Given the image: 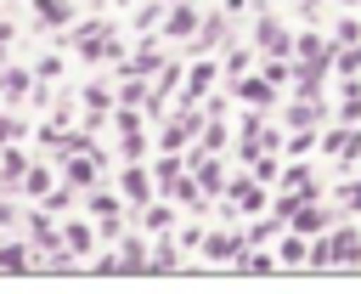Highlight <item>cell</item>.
Returning a JSON list of instances; mask_svg holds the SVG:
<instances>
[{"label":"cell","instance_id":"1","mask_svg":"<svg viewBox=\"0 0 361 294\" xmlns=\"http://www.w3.org/2000/svg\"><path fill=\"white\" fill-rule=\"evenodd\" d=\"M203 119H209V107H197L192 96H180V107H175V113H169V124L158 130V153H186V147H197Z\"/></svg>","mask_w":361,"mask_h":294},{"label":"cell","instance_id":"2","mask_svg":"<svg viewBox=\"0 0 361 294\" xmlns=\"http://www.w3.org/2000/svg\"><path fill=\"white\" fill-rule=\"evenodd\" d=\"M259 209H271L265 181L259 175H231L226 192H220V220H243V215H259Z\"/></svg>","mask_w":361,"mask_h":294},{"label":"cell","instance_id":"3","mask_svg":"<svg viewBox=\"0 0 361 294\" xmlns=\"http://www.w3.org/2000/svg\"><path fill=\"white\" fill-rule=\"evenodd\" d=\"M243 254H248V232H243V226H231V220H226L220 232H209V237H203V249H197V260H203V266H226V271H237V260H243Z\"/></svg>","mask_w":361,"mask_h":294},{"label":"cell","instance_id":"4","mask_svg":"<svg viewBox=\"0 0 361 294\" xmlns=\"http://www.w3.org/2000/svg\"><path fill=\"white\" fill-rule=\"evenodd\" d=\"M152 266V249H147V232L135 226L130 237H118V249L113 254H96L90 260V271H147Z\"/></svg>","mask_w":361,"mask_h":294},{"label":"cell","instance_id":"5","mask_svg":"<svg viewBox=\"0 0 361 294\" xmlns=\"http://www.w3.org/2000/svg\"><path fill=\"white\" fill-rule=\"evenodd\" d=\"M118 192H124V204H130V215H135L141 204H152V198H158V175H152L141 158H130V164H124V175H118Z\"/></svg>","mask_w":361,"mask_h":294},{"label":"cell","instance_id":"6","mask_svg":"<svg viewBox=\"0 0 361 294\" xmlns=\"http://www.w3.org/2000/svg\"><path fill=\"white\" fill-rule=\"evenodd\" d=\"M175 209H180V204L158 192L152 204H141V209H135V226H141V232H152V237H164V232L175 226Z\"/></svg>","mask_w":361,"mask_h":294},{"label":"cell","instance_id":"7","mask_svg":"<svg viewBox=\"0 0 361 294\" xmlns=\"http://www.w3.org/2000/svg\"><path fill=\"white\" fill-rule=\"evenodd\" d=\"M322 147H327L338 164H355V158H361V124H344V119H338V124L322 136Z\"/></svg>","mask_w":361,"mask_h":294},{"label":"cell","instance_id":"8","mask_svg":"<svg viewBox=\"0 0 361 294\" xmlns=\"http://www.w3.org/2000/svg\"><path fill=\"white\" fill-rule=\"evenodd\" d=\"M254 40H259V51H265V57H293V34H288V23H282V17H259Z\"/></svg>","mask_w":361,"mask_h":294},{"label":"cell","instance_id":"9","mask_svg":"<svg viewBox=\"0 0 361 294\" xmlns=\"http://www.w3.org/2000/svg\"><path fill=\"white\" fill-rule=\"evenodd\" d=\"M0 271H39V254H34L28 232L23 237H0Z\"/></svg>","mask_w":361,"mask_h":294},{"label":"cell","instance_id":"10","mask_svg":"<svg viewBox=\"0 0 361 294\" xmlns=\"http://www.w3.org/2000/svg\"><path fill=\"white\" fill-rule=\"evenodd\" d=\"M282 113H288V124H293V130H316V124H322V113H327V102H322V96H305V90H299V96H293V102H288Z\"/></svg>","mask_w":361,"mask_h":294},{"label":"cell","instance_id":"11","mask_svg":"<svg viewBox=\"0 0 361 294\" xmlns=\"http://www.w3.org/2000/svg\"><path fill=\"white\" fill-rule=\"evenodd\" d=\"M23 175H28V153L17 141L0 147V192H23Z\"/></svg>","mask_w":361,"mask_h":294},{"label":"cell","instance_id":"12","mask_svg":"<svg viewBox=\"0 0 361 294\" xmlns=\"http://www.w3.org/2000/svg\"><path fill=\"white\" fill-rule=\"evenodd\" d=\"M197 28H203V23H197V6H186V0H180V6H169V11H164V40H192Z\"/></svg>","mask_w":361,"mask_h":294},{"label":"cell","instance_id":"13","mask_svg":"<svg viewBox=\"0 0 361 294\" xmlns=\"http://www.w3.org/2000/svg\"><path fill=\"white\" fill-rule=\"evenodd\" d=\"M113 113V90L107 85H85V130H102Z\"/></svg>","mask_w":361,"mask_h":294},{"label":"cell","instance_id":"14","mask_svg":"<svg viewBox=\"0 0 361 294\" xmlns=\"http://www.w3.org/2000/svg\"><path fill=\"white\" fill-rule=\"evenodd\" d=\"M180 266H186V249H180L175 232H164L158 249H152V266H147V271H180Z\"/></svg>","mask_w":361,"mask_h":294},{"label":"cell","instance_id":"15","mask_svg":"<svg viewBox=\"0 0 361 294\" xmlns=\"http://www.w3.org/2000/svg\"><path fill=\"white\" fill-rule=\"evenodd\" d=\"M231 85H237V96H243V102H254V107H265V113L276 107V85H271L265 74H259V79H231Z\"/></svg>","mask_w":361,"mask_h":294},{"label":"cell","instance_id":"16","mask_svg":"<svg viewBox=\"0 0 361 294\" xmlns=\"http://www.w3.org/2000/svg\"><path fill=\"white\" fill-rule=\"evenodd\" d=\"M28 90H34V85H28V74H23L17 62H6V57H0V96H6V102H28Z\"/></svg>","mask_w":361,"mask_h":294},{"label":"cell","instance_id":"17","mask_svg":"<svg viewBox=\"0 0 361 294\" xmlns=\"http://www.w3.org/2000/svg\"><path fill=\"white\" fill-rule=\"evenodd\" d=\"M34 23L39 28H68L73 23V6L68 0H34Z\"/></svg>","mask_w":361,"mask_h":294},{"label":"cell","instance_id":"18","mask_svg":"<svg viewBox=\"0 0 361 294\" xmlns=\"http://www.w3.org/2000/svg\"><path fill=\"white\" fill-rule=\"evenodd\" d=\"M118 68H124V74H135V79H152V74L164 68V51H158V45H141V51H135L130 62H118Z\"/></svg>","mask_w":361,"mask_h":294},{"label":"cell","instance_id":"19","mask_svg":"<svg viewBox=\"0 0 361 294\" xmlns=\"http://www.w3.org/2000/svg\"><path fill=\"white\" fill-rule=\"evenodd\" d=\"M220 40H226V11H214V17H203V28L192 34V45H197V51H214Z\"/></svg>","mask_w":361,"mask_h":294},{"label":"cell","instance_id":"20","mask_svg":"<svg viewBox=\"0 0 361 294\" xmlns=\"http://www.w3.org/2000/svg\"><path fill=\"white\" fill-rule=\"evenodd\" d=\"M276 187H282V192H310L316 175H310V164H288V170L276 175Z\"/></svg>","mask_w":361,"mask_h":294},{"label":"cell","instance_id":"21","mask_svg":"<svg viewBox=\"0 0 361 294\" xmlns=\"http://www.w3.org/2000/svg\"><path fill=\"white\" fill-rule=\"evenodd\" d=\"M62 237H68V249H73V254H85V260H90V243H96L102 232H90L85 220H68V226H62Z\"/></svg>","mask_w":361,"mask_h":294},{"label":"cell","instance_id":"22","mask_svg":"<svg viewBox=\"0 0 361 294\" xmlns=\"http://www.w3.org/2000/svg\"><path fill=\"white\" fill-rule=\"evenodd\" d=\"M73 198H79V187H73V181H62V187H51L39 204H45L51 215H62V209H73Z\"/></svg>","mask_w":361,"mask_h":294},{"label":"cell","instance_id":"23","mask_svg":"<svg viewBox=\"0 0 361 294\" xmlns=\"http://www.w3.org/2000/svg\"><path fill=\"white\" fill-rule=\"evenodd\" d=\"M333 68H338L344 79H361V40H355V45H338V57H333Z\"/></svg>","mask_w":361,"mask_h":294},{"label":"cell","instance_id":"24","mask_svg":"<svg viewBox=\"0 0 361 294\" xmlns=\"http://www.w3.org/2000/svg\"><path fill=\"white\" fill-rule=\"evenodd\" d=\"M209 85H214V62H197V68H192V74H186V96H192V102H197V96H203V90H209Z\"/></svg>","mask_w":361,"mask_h":294},{"label":"cell","instance_id":"25","mask_svg":"<svg viewBox=\"0 0 361 294\" xmlns=\"http://www.w3.org/2000/svg\"><path fill=\"white\" fill-rule=\"evenodd\" d=\"M23 192H28V198H45V192H51V170H45V164H28V175H23Z\"/></svg>","mask_w":361,"mask_h":294},{"label":"cell","instance_id":"26","mask_svg":"<svg viewBox=\"0 0 361 294\" xmlns=\"http://www.w3.org/2000/svg\"><path fill=\"white\" fill-rule=\"evenodd\" d=\"M333 204H338V215H361V181H344L333 192Z\"/></svg>","mask_w":361,"mask_h":294},{"label":"cell","instance_id":"27","mask_svg":"<svg viewBox=\"0 0 361 294\" xmlns=\"http://www.w3.org/2000/svg\"><path fill=\"white\" fill-rule=\"evenodd\" d=\"M11 226H23V209L11 204V192H0V237H6Z\"/></svg>","mask_w":361,"mask_h":294},{"label":"cell","instance_id":"28","mask_svg":"<svg viewBox=\"0 0 361 294\" xmlns=\"http://www.w3.org/2000/svg\"><path fill=\"white\" fill-rule=\"evenodd\" d=\"M282 147H288V153H293V158H305V153H310V147H316V130H293V136H288V141H282Z\"/></svg>","mask_w":361,"mask_h":294},{"label":"cell","instance_id":"29","mask_svg":"<svg viewBox=\"0 0 361 294\" xmlns=\"http://www.w3.org/2000/svg\"><path fill=\"white\" fill-rule=\"evenodd\" d=\"M175 237H180V249H186V254H197V249H203V237H209V232H203V226H180V232H175Z\"/></svg>","mask_w":361,"mask_h":294},{"label":"cell","instance_id":"30","mask_svg":"<svg viewBox=\"0 0 361 294\" xmlns=\"http://www.w3.org/2000/svg\"><path fill=\"white\" fill-rule=\"evenodd\" d=\"M17 136H23V119L17 113H0V147H11Z\"/></svg>","mask_w":361,"mask_h":294},{"label":"cell","instance_id":"31","mask_svg":"<svg viewBox=\"0 0 361 294\" xmlns=\"http://www.w3.org/2000/svg\"><path fill=\"white\" fill-rule=\"evenodd\" d=\"M355 40H361V23H355V17H344V23H338V34H333V45H355Z\"/></svg>","mask_w":361,"mask_h":294},{"label":"cell","instance_id":"32","mask_svg":"<svg viewBox=\"0 0 361 294\" xmlns=\"http://www.w3.org/2000/svg\"><path fill=\"white\" fill-rule=\"evenodd\" d=\"M248 62H254L248 51H231V57H226V74H231V79H243V74H248Z\"/></svg>","mask_w":361,"mask_h":294},{"label":"cell","instance_id":"33","mask_svg":"<svg viewBox=\"0 0 361 294\" xmlns=\"http://www.w3.org/2000/svg\"><path fill=\"white\" fill-rule=\"evenodd\" d=\"M34 74H39V79H56V74H62V57H39Z\"/></svg>","mask_w":361,"mask_h":294},{"label":"cell","instance_id":"34","mask_svg":"<svg viewBox=\"0 0 361 294\" xmlns=\"http://www.w3.org/2000/svg\"><path fill=\"white\" fill-rule=\"evenodd\" d=\"M11 34H17V28H11V23H6V17H0V51H6V45H11Z\"/></svg>","mask_w":361,"mask_h":294},{"label":"cell","instance_id":"35","mask_svg":"<svg viewBox=\"0 0 361 294\" xmlns=\"http://www.w3.org/2000/svg\"><path fill=\"white\" fill-rule=\"evenodd\" d=\"M344 6H361V0H344Z\"/></svg>","mask_w":361,"mask_h":294}]
</instances>
